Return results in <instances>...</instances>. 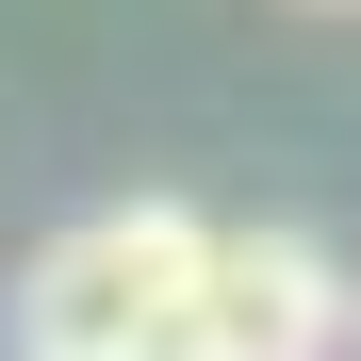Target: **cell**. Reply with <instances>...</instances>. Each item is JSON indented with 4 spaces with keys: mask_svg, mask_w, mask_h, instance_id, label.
<instances>
[{
    "mask_svg": "<svg viewBox=\"0 0 361 361\" xmlns=\"http://www.w3.org/2000/svg\"><path fill=\"white\" fill-rule=\"evenodd\" d=\"M197 279H214V214L115 197V214L49 230L17 263V361H180L197 345Z\"/></svg>",
    "mask_w": 361,
    "mask_h": 361,
    "instance_id": "obj_1",
    "label": "cell"
},
{
    "mask_svg": "<svg viewBox=\"0 0 361 361\" xmlns=\"http://www.w3.org/2000/svg\"><path fill=\"white\" fill-rule=\"evenodd\" d=\"M345 329H361V279L312 247V230H214L197 345H180V361H329Z\"/></svg>",
    "mask_w": 361,
    "mask_h": 361,
    "instance_id": "obj_2",
    "label": "cell"
},
{
    "mask_svg": "<svg viewBox=\"0 0 361 361\" xmlns=\"http://www.w3.org/2000/svg\"><path fill=\"white\" fill-rule=\"evenodd\" d=\"M329 17H361V0H329Z\"/></svg>",
    "mask_w": 361,
    "mask_h": 361,
    "instance_id": "obj_3",
    "label": "cell"
}]
</instances>
